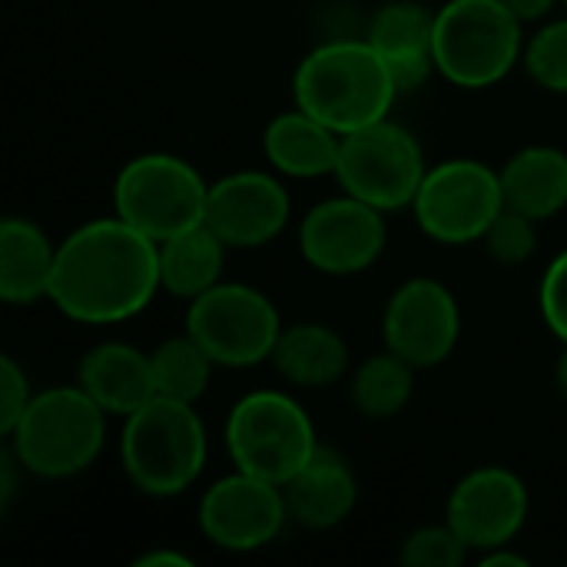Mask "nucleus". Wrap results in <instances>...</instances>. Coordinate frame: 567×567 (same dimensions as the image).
Segmentation results:
<instances>
[{"label": "nucleus", "instance_id": "aec40b11", "mask_svg": "<svg viewBox=\"0 0 567 567\" xmlns=\"http://www.w3.org/2000/svg\"><path fill=\"white\" fill-rule=\"evenodd\" d=\"M269 365L296 389H332L352 369V349L326 322H296L282 326Z\"/></svg>", "mask_w": 567, "mask_h": 567}, {"label": "nucleus", "instance_id": "a211bd4d", "mask_svg": "<svg viewBox=\"0 0 567 567\" xmlns=\"http://www.w3.org/2000/svg\"><path fill=\"white\" fill-rule=\"evenodd\" d=\"M289 518L306 532H329L349 522L359 505V482L349 462L319 445V452L282 485Z\"/></svg>", "mask_w": 567, "mask_h": 567}, {"label": "nucleus", "instance_id": "412c9836", "mask_svg": "<svg viewBox=\"0 0 567 567\" xmlns=\"http://www.w3.org/2000/svg\"><path fill=\"white\" fill-rule=\"evenodd\" d=\"M56 243L40 223L7 216L0 223V299L7 306H33L50 299Z\"/></svg>", "mask_w": 567, "mask_h": 567}, {"label": "nucleus", "instance_id": "6e6552de", "mask_svg": "<svg viewBox=\"0 0 567 567\" xmlns=\"http://www.w3.org/2000/svg\"><path fill=\"white\" fill-rule=\"evenodd\" d=\"M216 362V369H256L272 359L282 336L276 302L249 282H219L186 302L183 326Z\"/></svg>", "mask_w": 567, "mask_h": 567}, {"label": "nucleus", "instance_id": "9d476101", "mask_svg": "<svg viewBox=\"0 0 567 567\" xmlns=\"http://www.w3.org/2000/svg\"><path fill=\"white\" fill-rule=\"evenodd\" d=\"M502 209V173L472 156H455L429 166L412 203L419 229L442 246L482 243Z\"/></svg>", "mask_w": 567, "mask_h": 567}, {"label": "nucleus", "instance_id": "7ed1b4c3", "mask_svg": "<svg viewBox=\"0 0 567 567\" xmlns=\"http://www.w3.org/2000/svg\"><path fill=\"white\" fill-rule=\"evenodd\" d=\"M209 458L206 422L193 402L153 395L133 415L123 419L120 432V468L126 482L146 498L186 495Z\"/></svg>", "mask_w": 567, "mask_h": 567}, {"label": "nucleus", "instance_id": "a878e982", "mask_svg": "<svg viewBox=\"0 0 567 567\" xmlns=\"http://www.w3.org/2000/svg\"><path fill=\"white\" fill-rule=\"evenodd\" d=\"M525 73L548 93H567V13L545 20L525 43Z\"/></svg>", "mask_w": 567, "mask_h": 567}, {"label": "nucleus", "instance_id": "423d86ee", "mask_svg": "<svg viewBox=\"0 0 567 567\" xmlns=\"http://www.w3.org/2000/svg\"><path fill=\"white\" fill-rule=\"evenodd\" d=\"M223 442L233 468L276 485H286L322 445L312 415L282 389L246 392L226 415Z\"/></svg>", "mask_w": 567, "mask_h": 567}, {"label": "nucleus", "instance_id": "dca6fc26", "mask_svg": "<svg viewBox=\"0 0 567 567\" xmlns=\"http://www.w3.org/2000/svg\"><path fill=\"white\" fill-rule=\"evenodd\" d=\"M369 43L385 60L399 93H415L435 70V10L415 0H389L369 23Z\"/></svg>", "mask_w": 567, "mask_h": 567}, {"label": "nucleus", "instance_id": "f8f14e48", "mask_svg": "<svg viewBox=\"0 0 567 567\" xmlns=\"http://www.w3.org/2000/svg\"><path fill=\"white\" fill-rule=\"evenodd\" d=\"M458 339L462 306L442 279L412 276L389 296L382 312V342L419 372L449 362Z\"/></svg>", "mask_w": 567, "mask_h": 567}, {"label": "nucleus", "instance_id": "cd10ccee", "mask_svg": "<svg viewBox=\"0 0 567 567\" xmlns=\"http://www.w3.org/2000/svg\"><path fill=\"white\" fill-rule=\"evenodd\" d=\"M482 246L498 266H522L538 249V223L532 216L505 206L498 213V219L488 226V233L482 236Z\"/></svg>", "mask_w": 567, "mask_h": 567}, {"label": "nucleus", "instance_id": "4be33fe9", "mask_svg": "<svg viewBox=\"0 0 567 567\" xmlns=\"http://www.w3.org/2000/svg\"><path fill=\"white\" fill-rule=\"evenodd\" d=\"M505 206L545 223L567 206V153L548 143L522 146L498 169Z\"/></svg>", "mask_w": 567, "mask_h": 567}, {"label": "nucleus", "instance_id": "ddd939ff", "mask_svg": "<svg viewBox=\"0 0 567 567\" xmlns=\"http://www.w3.org/2000/svg\"><path fill=\"white\" fill-rule=\"evenodd\" d=\"M389 246L385 213L359 196H329L299 219V252L322 276H359Z\"/></svg>", "mask_w": 567, "mask_h": 567}, {"label": "nucleus", "instance_id": "9b49d317", "mask_svg": "<svg viewBox=\"0 0 567 567\" xmlns=\"http://www.w3.org/2000/svg\"><path fill=\"white\" fill-rule=\"evenodd\" d=\"M289 522L292 518L282 485L243 468L216 478L196 508L203 538L229 555H252L269 548Z\"/></svg>", "mask_w": 567, "mask_h": 567}, {"label": "nucleus", "instance_id": "393cba45", "mask_svg": "<svg viewBox=\"0 0 567 567\" xmlns=\"http://www.w3.org/2000/svg\"><path fill=\"white\" fill-rule=\"evenodd\" d=\"M153 379H156V395H169L179 402H199L209 392L213 369L216 362L209 352L183 329L179 336L163 339L153 352Z\"/></svg>", "mask_w": 567, "mask_h": 567}, {"label": "nucleus", "instance_id": "4468645a", "mask_svg": "<svg viewBox=\"0 0 567 567\" xmlns=\"http://www.w3.org/2000/svg\"><path fill=\"white\" fill-rule=\"evenodd\" d=\"M292 219V199L279 173L233 169L209 183L206 223L229 249H262Z\"/></svg>", "mask_w": 567, "mask_h": 567}, {"label": "nucleus", "instance_id": "72a5a7b5", "mask_svg": "<svg viewBox=\"0 0 567 567\" xmlns=\"http://www.w3.org/2000/svg\"><path fill=\"white\" fill-rule=\"evenodd\" d=\"M555 382H558L561 395L567 399V346L561 349V355H558V365H555Z\"/></svg>", "mask_w": 567, "mask_h": 567}, {"label": "nucleus", "instance_id": "20e7f679", "mask_svg": "<svg viewBox=\"0 0 567 567\" xmlns=\"http://www.w3.org/2000/svg\"><path fill=\"white\" fill-rule=\"evenodd\" d=\"M106 412L73 382L33 392L20 422L7 432L17 465L43 482L86 472L106 445Z\"/></svg>", "mask_w": 567, "mask_h": 567}, {"label": "nucleus", "instance_id": "b1692460", "mask_svg": "<svg viewBox=\"0 0 567 567\" xmlns=\"http://www.w3.org/2000/svg\"><path fill=\"white\" fill-rule=\"evenodd\" d=\"M415 372H419L415 365H409L402 355L389 349L362 359L349 379L352 409L365 422H389L402 415L415 395Z\"/></svg>", "mask_w": 567, "mask_h": 567}, {"label": "nucleus", "instance_id": "39448f33", "mask_svg": "<svg viewBox=\"0 0 567 567\" xmlns=\"http://www.w3.org/2000/svg\"><path fill=\"white\" fill-rule=\"evenodd\" d=\"M525 23L505 0H445L435 10V70L452 86L488 90L525 56Z\"/></svg>", "mask_w": 567, "mask_h": 567}, {"label": "nucleus", "instance_id": "f704fd0d", "mask_svg": "<svg viewBox=\"0 0 567 567\" xmlns=\"http://www.w3.org/2000/svg\"><path fill=\"white\" fill-rule=\"evenodd\" d=\"M565 13H567V0H565Z\"/></svg>", "mask_w": 567, "mask_h": 567}, {"label": "nucleus", "instance_id": "473e14b6", "mask_svg": "<svg viewBox=\"0 0 567 567\" xmlns=\"http://www.w3.org/2000/svg\"><path fill=\"white\" fill-rule=\"evenodd\" d=\"M475 558H478V565H485V567H528V558H525V555L508 551V545L492 548V551H482V555H475Z\"/></svg>", "mask_w": 567, "mask_h": 567}, {"label": "nucleus", "instance_id": "f03ea898", "mask_svg": "<svg viewBox=\"0 0 567 567\" xmlns=\"http://www.w3.org/2000/svg\"><path fill=\"white\" fill-rule=\"evenodd\" d=\"M399 86L369 43V37H342L312 47L292 73V100L336 133H355L392 116Z\"/></svg>", "mask_w": 567, "mask_h": 567}, {"label": "nucleus", "instance_id": "6ab92c4d", "mask_svg": "<svg viewBox=\"0 0 567 567\" xmlns=\"http://www.w3.org/2000/svg\"><path fill=\"white\" fill-rule=\"evenodd\" d=\"M339 150H342V133H336L312 113L299 110L296 103L292 110L276 113L262 130L266 163L286 179L336 176Z\"/></svg>", "mask_w": 567, "mask_h": 567}, {"label": "nucleus", "instance_id": "2f4dec72", "mask_svg": "<svg viewBox=\"0 0 567 567\" xmlns=\"http://www.w3.org/2000/svg\"><path fill=\"white\" fill-rule=\"evenodd\" d=\"M133 567H193V558L173 548H153L140 558H133Z\"/></svg>", "mask_w": 567, "mask_h": 567}, {"label": "nucleus", "instance_id": "c756f323", "mask_svg": "<svg viewBox=\"0 0 567 567\" xmlns=\"http://www.w3.org/2000/svg\"><path fill=\"white\" fill-rule=\"evenodd\" d=\"M30 399H33V389H30L27 372L17 365L13 355H3L0 359V432L3 435L20 422Z\"/></svg>", "mask_w": 567, "mask_h": 567}, {"label": "nucleus", "instance_id": "f3484780", "mask_svg": "<svg viewBox=\"0 0 567 567\" xmlns=\"http://www.w3.org/2000/svg\"><path fill=\"white\" fill-rule=\"evenodd\" d=\"M76 385L110 419H126L156 395L153 359H150V352L136 349L130 342H120V339L96 342L80 355Z\"/></svg>", "mask_w": 567, "mask_h": 567}, {"label": "nucleus", "instance_id": "7c9ffc66", "mask_svg": "<svg viewBox=\"0 0 567 567\" xmlns=\"http://www.w3.org/2000/svg\"><path fill=\"white\" fill-rule=\"evenodd\" d=\"M515 17L528 27V23H545L558 7H565V0H505Z\"/></svg>", "mask_w": 567, "mask_h": 567}, {"label": "nucleus", "instance_id": "2eb2a0df", "mask_svg": "<svg viewBox=\"0 0 567 567\" xmlns=\"http://www.w3.org/2000/svg\"><path fill=\"white\" fill-rule=\"evenodd\" d=\"M528 515V485L505 465H482L462 475L445 502V522L468 542L475 555L512 545Z\"/></svg>", "mask_w": 567, "mask_h": 567}, {"label": "nucleus", "instance_id": "1a4fd4ad", "mask_svg": "<svg viewBox=\"0 0 567 567\" xmlns=\"http://www.w3.org/2000/svg\"><path fill=\"white\" fill-rule=\"evenodd\" d=\"M425 173L422 143L392 116L342 136L336 183L342 193L359 196L382 213L412 209Z\"/></svg>", "mask_w": 567, "mask_h": 567}, {"label": "nucleus", "instance_id": "bb28decb", "mask_svg": "<svg viewBox=\"0 0 567 567\" xmlns=\"http://www.w3.org/2000/svg\"><path fill=\"white\" fill-rule=\"evenodd\" d=\"M475 551L468 542L449 525H422L415 528L399 551V561L405 567H462Z\"/></svg>", "mask_w": 567, "mask_h": 567}, {"label": "nucleus", "instance_id": "f257e3e1", "mask_svg": "<svg viewBox=\"0 0 567 567\" xmlns=\"http://www.w3.org/2000/svg\"><path fill=\"white\" fill-rule=\"evenodd\" d=\"M159 289V246L113 213L80 223L56 243L47 302L80 326H120Z\"/></svg>", "mask_w": 567, "mask_h": 567}, {"label": "nucleus", "instance_id": "c85d7f7f", "mask_svg": "<svg viewBox=\"0 0 567 567\" xmlns=\"http://www.w3.org/2000/svg\"><path fill=\"white\" fill-rule=\"evenodd\" d=\"M538 302H542V319L551 329V336L567 346V249H561L538 286Z\"/></svg>", "mask_w": 567, "mask_h": 567}, {"label": "nucleus", "instance_id": "0eeeda50", "mask_svg": "<svg viewBox=\"0 0 567 567\" xmlns=\"http://www.w3.org/2000/svg\"><path fill=\"white\" fill-rule=\"evenodd\" d=\"M206 203L209 183L189 159L173 153H140L113 179V213L156 246L206 223Z\"/></svg>", "mask_w": 567, "mask_h": 567}, {"label": "nucleus", "instance_id": "5701e85b", "mask_svg": "<svg viewBox=\"0 0 567 567\" xmlns=\"http://www.w3.org/2000/svg\"><path fill=\"white\" fill-rule=\"evenodd\" d=\"M229 246L216 236L209 223L176 233L159 243V286L163 292L193 302L223 282Z\"/></svg>", "mask_w": 567, "mask_h": 567}]
</instances>
